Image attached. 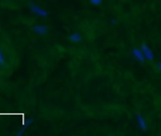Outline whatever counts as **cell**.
Returning a JSON list of instances; mask_svg holds the SVG:
<instances>
[{
    "instance_id": "5",
    "label": "cell",
    "mask_w": 161,
    "mask_h": 136,
    "mask_svg": "<svg viewBox=\"0 0 161 136\" xmlns=\"http://www.w3.org/2000/svg\"><path fill=\"white\" fill-rule=\"evenodd\" d=\"M3 63H4V55H3V53L0 50V64H3Z\"/></svg>"
},
{
    "instance_id": "2",
    "label": "cell",
    "mask_w": 161,
    "mask_h": 136,
    "mask_svg": "<svg viewBox=\"0 0 161 136\" xmlns=\"http://www.w3.org/2000/svg\"><path fill=\"white\" fill-rule=\"evenodd\" d=\"M34 31L38 33V34H40V35H44V34L48 33V28L45 25H35L34 26Z\"/></svg>"
},
{
    "instance_id": "3",
    "label": "cell",
    "mask_w": 161,
    "mask_h": 136,
    "mask_svg": "<svg viewBox=\"0 0 161 136\" xmlns=\"http://www.w3.org/2000/svg\"><path fill=\"white\" fill-rule=\"evenodd\" d=\"M69 39L75 43V42H79V40H80V35H79L78 33H72V34L69 35Z\"/></svg>"
},
{
    "instance_id": "4",
    "label": "cell",
    "mask_w": 161,
    "mask_h": 136,
    "mask_svg": "<svg viewBox=\"0 0 161 136\" xmlns=\"http://www.w3.org/2000/svg\"><path fill=\"white\" fill-rule=\"evenodd\" d=\"M91 3L94 5H98V4H101V0H91Z\"/></svg>"
},
{
    "instance_id": "1",
    "label": "cell",
    "mask_w": 161,
    "mask_h": 136,
    "mask_svg": "<svg viewBox=\"0 0 161 136\" xmlns=\"http://www.w3.org/2000/svg\"><path fill=\"white\" fill-rule=\"evenodd\" d=\"M29 8H30V10L34 13V14H36V15H39V16H47L48 15V13L44 10V9H42L40 6H38V5H35V4H29Z\"/></svg>"
}]
</instances>
